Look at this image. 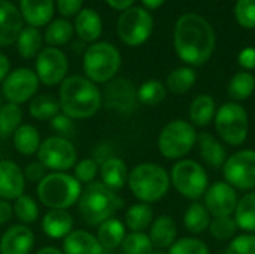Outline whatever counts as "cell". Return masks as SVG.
I'll list each match as a JSON object with an SVG mask.
<instances>
[{
  "label": "cell",
  "mask_w": 255,
  "mask_h": 254,
  "mask_svg": "<svg viewBox=\"0 0 255 254\" xmlns=\"http://www.w3.org/2000/svg\"><path fill=\"white\" fill-rule=\"evenodd\" d=\"M173 46L178 57L190 66L205 64L215 49V33L212 25L193 12L178 18L173 31Z\"/></svg>",
  "instance_id": "obj_1"
},
{
  "label": "cell",
  "mask_w": 255,
  "mask_h": 254,
  "mask_svg": "<svg viewBox=\"0 0 255 254\" xmlns=\"http://www.w3.org/2000/svg\"><path fill=\"white\" fill-rule=\"evenodd\" d=\"M60 109L73 120L93 117L103 105L102 93L87 76L72 75L60 85Z\"/></svg>",
  "instance_id": "obj_2"
},
{
  "label": "cell",
  "mask_w": 255,
  "mask_h": 254,
  "mask_svg": "<svg viewBox=\"0 0 255 254\" xmlns=\"http://www.w3.org/2000/svg\"><path fill=\"white\" fill-rule=\"evenodd\" d=\"M123 207V199L100 181L84 187L78 201V211L90 226H100Z\"/></svg>",
  "instance_id": "obj_3"
},
{
  "label": "cell",
  "mask_w": 255,
  "mask_h": 254,
  "mask_svg": "<svg viewBox=\"0 0 255 254\" xmlns=\"http://www.w3.org/2000/svg\"><path fill=\"white\" fill-rule=\"evenodd\" d=\"M128 189L143 204H154L163 199L170 189L169 172L157 163H140L128 172Z\"/></svg>",
  "instance_id": "obj_4"
},
{
  "label": "cell",
  "mask_w": 255,
  "mask_h": 254,
  "mask_svg": "<svg viewBox=\"0 0 255 254\" xmlns=\"http://www.w3.org/2000/svg\"><path fill=\"white\" fill-rule=\"evenodd\" d=\"M82 184L66 172H51L37 184L39 201L51 210H66L78 204Z\"/></svg>",
  "instance_id": "obj_5"
},
{
  "label": "cell",
  "mask_w": 255,
  "mask_h": 254,
  "mask_svg": "<svg viewBox=\"0 0 255 254\" xmlns=\"http://www.w3.org/2000/svg\"><path fill=\"white\" fill-rule=\"evenodd\" d=\"M121 67V54L109 42H96L84 54V72L91 82H109Z\"/></svg>",
  "instance_id": "obj_6"
},
{
  "label": "cell",
  "mask_w": 255,
  "mask_h": 254,
  "mask_svg": "<svg viewBox=\"0 0 255 254\" xmlns=\"http://www.w3.org/2000/svg\"><path fill=\"white\" fill-rule=\"evenodd\" d=\"M196 127L185 120L176 118L167 123L158 135V151L167 160L184 159L197 144Z\"/></svg>",
  "instance_id": "obj_7"
},
{
  "label": "cell",
  "mask_w": 255,
  "mask_h": 254,
  "mask_svg": "<svg viewBox=\"0 0 255 254\" xmlns=\"http://www.w3.org/2000/svg\"><path fill=\"white\" fill-rule=\"evenodd\" d=\"M214 123L218 138L227 145L241 147L248 138L250 117L241 103L227 102L217 108Z\"/></svg>",
  "instance_id": "obj_8"
},
{
  "label": "cell",
  "mask_w": 255,
  "mask_h": 254,
  "mask_svg": "<svg viewBox=\"0 0 255 254\" xmlns=\"http://www.w3.org/2000/svg\"><path fill=\"white\" fill-rule=\"evenodd\" d=\"M170 184H173L175 190L185 199L197 201L202 198L209 187V175L206 169L193 159H181L178 160L170 172Z\"/></svg>",
  "instance_id": "obj_9"
},
{
  "label": "cell",
  "mask_w": 255,
  "mask_h": 254,
  "mask_svg": "<svg viewBox=\"0 0 255 254\" xmlns=\"http://www.w3.org/2000/svg\"><path fill=\"white\" fill-rule=\"evenodd\" d=\"M154 21L145 7L131 6L120 15L117 21V33L120 39L128 46H139L145 43L152 33Z\"/></svg>",
  "instance_id": "obj_10"
},
{
  "label": "cell",
  "mask_w": 255,
  "mask_h": 254,
  "mask_svg": "<svg viewBox=\"0 0 255 254\" xmlns=\"http://www.w3.org/2000/svg\"><path fill=\"white\" fill-rule=\"evenodd\" d=\"M224 181L235 190L250 192L255 189V150L245 148L233 153L223 165Z\"/></svg>",
  "instance_id": "obj_11"
},
{
  "label": "cell",
  "mask_w": 255,
  "mask_h": 254,
  "mask_svg": "<svg viewBox=\"0 0 255 254\" xmlns=\"http://www.w3.org/2000/svg\"><path fill=\"white\" fill-rule=\"evenodd\" d=\"M76 148L70 139L60 136L46 138L37 150L39 162L52 172H66L76 165Z\"/></svg>",
  "instance_id": "obj_12"
},
{
  "label": "cell",
  "mask_w": 255,
  "mask_h": 254,
  "mask_svg": "<svg viewBox=\"0 0 255 254\" xmlns=\"http://www.w3.org/2000/svg\"><path fill=\"white\" fill-rule=\"evenodd\" d=\"M39 88V78L36 72L28 67H18L6 76L1 85L3 96L10 103H25L36 96Z\"/></svg>",
  "instance_id": "obj_13"
},
{
  "label": "cell",
  "mask_w": 255,
  "mask_h": 254,
  "mask_svg": "<svg viewBox=\"0 0 255 254\" xmlns=\"http://www.w3.org/2000/svg\"><path fill=\"white\" fill-rule=\"evenodd\" d=\"M69 61L66 54L54 46L43 48L36 57V75L45 85H57L66 79Z\"/></svg>",
  "instance_id": "obj_14"
},
{
  "label": "cell",
  "mask_w": 255,
  "mask_h": 254,
  "mask_svg": "<svg viewBox=\"0 0 255 254\" xmlns=\"http://www.w3.org/2000/svg\"><path fill=\"white\" fill-rule=\"evenodd\" d=\"M102 100L106 108L120 114H130L137 105V90L127 78H114L105 88Z\"/></svg>",
  "instance_id": "obj_15"
},
{
  "label": "cell",
  "mask_w": 255,
  "mask_h": 254,
  "mask_svg": "<svg viewBox=\"0 0 255 254\" xmlns=\"http://www.w3.org/2000/svg\"><path fill=\"white\" fill-rule=\"evenodd\" d=\"M239 198L236 190L226 181H217L209 184L203 195V205L209 211L211 217H232L238 207Z\"/></svg>",
  "instance_id": "obj_16"
},
{
  "label": "cell",
  "mask_w": 255,
  "mask_h": 254,
  "mask_svg": "<svg viewBox=\"0 0 255 254\" xmlns=\"http://www.w3.org/2000/svg\"><path fill=\"white\" fill-rule=\"evenodd\" d=\"M25 178L22 169L12 160H0V199L15 201L24 195Z\"/></svg>",
  "instance_id": "obj_17"
},
{
  "label": "cell",
  "mask_w": 255,
  "mask_h": 254,
  "mask_svg": "<svg viewBox=\"0 0 255 254\" xmlns=\"http://www.w3.org/2000/svg\"><path fill=\"white\" fill-rule=\"evenodd\" d=\"M22 28L19 9L9 0H0V46L15 43Z\"/></svg>",
  "instance_id": "obj_18"
},
{
  "label": "cell",
  "mask_w": 255,
  "mask_h": 254,
  "mask_svg": "<svg viewBox=\"0 0 255 254\" xmlns=\"http://www.w3.org/2000/svg\"><path fill=\"white\" fill-rule=\"evenodd\" d=\"M34 246L33 232L24 225L10 226L0 240V254H28Z\"/></svg>",
  "instance_id": "obj_19"
},
{
  "label": "cell",
  "mask_w": 255,
  "mask_h": 254,
  "mask_svg": "<svg viewBox=\"0 0 255 254\" xmlns=\"http://www.w3.org/2000/svg\"><path fill=\"white\" fill-rule=\"evenodd\" d=\"M54 0H19V12L30 27L46 25L54 15Z\"/></svg>",
  "instance_id": "obj_20"
},
{
  "label": "cell",
  "mask_w": 255,
  "mask_h": 254,
  "mask_svg": "<svg viewBox=\"0 0 255 254\" xmlns=\"http://www.w3.org/2000/svg\"><path fill=\"white\" fill-rule=\"evenodd\" d=\"M103 250L99 240L82 229L72 231L63 241L64 254H103Z\"/></svg>",
  "instance_id": "obj_21"
},
{
  "label": "cell",
  "mask_w": 255,
  "mask_h": 254,
  "mask_svg": "<svg viewBox=\"0 0 255 254\" xmlns=\"http://www.w3.org/2000/svg\"><path fill=\"white\" fill-rule=\"evenodd\" d=\"M149 240L154 249L158 250H169V247L176 241L178 237V226L176 222L170 216H160L154 219L149 226Z\"/></svg>",
  "instance_id": "obj_22"
},
{
  "label": "cell",
  "mask_w": 255,
  "mask_h": 254,
  "mask_svg": "<svg viewBox=\"0 0 255 254\" xmlns=\"http://www.w3.org/2000/svg\"><path fill=\"white\" fill-rule=\"evenodd\" d=\"M197 144H199V154L208 166L215 169L223 168L229 156L221 141H218L214 135L208 132H202L197 136Z\"/></svg>",
  "instance_id": "obj_23"
},
{
  "label": "cell",
  "mask_w": 255,
  "mask_h": 254,
  "mask_svg": "<svg viewBox=\"0 0 255 254\" xmlns=\"http://www.w3.org/2000/svg\"><path fill=\"white\" fill-rule=\"evenodd\" d=\"M100 177L102 183L111 190L117 192L127 184L128 169L126 162L121 157H108L100 163Z\"/></svg>",
  "instance_id": "obj_24"
},
{
  "label": "cell",
  "mask_w": 255,
  "mask_h": 254,
  "mask_svg": "<svg viewBox=\"0 0 255 254\" xmlns=\"http://www.w3.org/2000/svg\"><path fill=\"white\" fill-rule=\"evenodd\" d=\"M73 28L84 42H96L103 30L102 18L96 10L84 7L76 15Z\"/></svg>",
  "instance_id": "obj_25"
},
{
  "label": "cell",
  "mask_w": 255,
  "mask_h": 254,
  "mask_svg": "<svg viewBox=\"0 0 255 254\" xmlns=\"http://www.w3.org/2000/svg\"><path fill=\"white\" fill-rule=\"evenodd\" d=\"M73 229V219L66 210H51L42 220V231L49 238H66Z\"/></svg>",
  "instance_id": "obj_26"
},
{
  "label": "cell",
  "mask_w": 255,
  "mask_h": 254,
  "mask_svg": "<svg viewBox=\"0 0 255 254\" xmlns=\"http://www.w3.org/2000/svg\"><path fill=\"white\" fill-rule=\"evenodd\" d=\"M217 114V103L211 94H199L197 97L193 99L188 115H190V123L194 127H206L209 126Z\"/></svg>",
  "instance_id": "obj_27"
},
{
  "label": "cell",
  "mask_w": 255,
  "mask_h": 254,
  "mask_svg": "<svg viewBox=\"0 0 255 254\" xmlns=\"http://www.w3.org/2000/svg\"><path fill=\"white\" fill-rule=\"evenodd\" d=\"M126 238V225L118 219H108L105 220L97 231V240L106 250H114L123 244Z\"/></svg>",
  "instance_id": "obj_28"
},
{
  "label": "cell",
  "mask_w": 255,
  "mask_h": 254,
  "mask_svg": "<svg viewBox=\"0 0 255 254\" xmlns=\"http://www.w3.org/2000/svg\"><path fill=\"white\" fill-rule=\"evenodd\" d=\"M233 219L238 225V229L245 234H255V192L245 193L235 210Z\"/></svg>",
  "instance_id": "obj_29"
},
{
  "label": "cell",
  "mask_w": 255,
  "mask_h": 254,
  "mask_svg": "<svg viewBox=\"0 0 255 254\" xmlns=\"http://www.w3.org/2000/svg\"><path fill=\"white\" fill-rule=\"evenodd\" d=\"M211 214L206 207L200 202H193L184 213V226L193 235H200L209 229Z\"/></svg>",
  "instance_id": "obj_30"
},
{
  "label": "cell",
  "mask_w": 255,
  "mask_h": 254,
  "mask_svg": "<svg viewBox=\"0 0 255 254\" xmlns=\"http://www.w3.org/2000/svg\"><path fill=\"white\" fill-rule=\"evenodd\" d=\"M13 147L18 153L24 156H33L37 153L40 147V136L34 126L31 124H21L12 135Z\"/></svg>",
  "instance_id": "obj_31"
},
{
  "label": "cell",
  "mask_w": 255,
  "mask_h": 254,
  "mask_svg": "<svg viewBox=\"0 0 255 254\" xmlns=\"http://www.w3.org/2000/svg\"><path fill=\"white\" fill-rule=\"evenodd\" d=\"M254 91L255 76L251 72H247V70H241V72L235 73L227 87L229 97L232 99V102H236V103L250 99Z\"/></svg>",
  "instance_id": "obj_32"
},
{
  "label": "cell",
  "mask_w": 255,
  "mask_h": 254,
  "mask_svg": "<svg viewBox=\"0 0 255 254\" xmlns=\"http://www.w3.org/2000/svg\"><path fill=\"white\" fill-rule=\"evenodd\" d=\"M154 222V210L149 204H134L126 211V226L131 232H145Z\"/></svg>",
  "instance_id": "obj_33"
},
{
  "label": "cell",
  "mask_w": 255,
  "mask_h": 254,
  "mask_svg": "<svg viewBox=\"0 0 255 254\" xmlns=\"http://www.w3.org/2000/svg\"><path fill=\"white\" fill-rule=\"evenodd\" d=\"M43 37L36 27H24L16 39V48L22 58H33L42 51Z\"/></svg>",
  "instance_id": "obj_34"
},
{
  "label": "cell",
  "mask_w": 255,
  "mask_h": 254,
  "mask_svg": "<svg viewBox=\"0 0 255 254\" xmlns=\"http://www.w3.org/2000/svg\"><path fill=\"white\" fill-rule=\"evenodd\" d=\"M196 81H197L196 70L193 67L184 66L169 73L166 85H167V90L173 94H185L194 87Z\"/></svg>",
  "instance_id": "obj_35"
},
{
  "label": "cell",
  "mask_w": 255,
  "mask_h": 254,
  "mask_svg": "<svg viewBox=\"0 0 255 254\" xmlns=\"http://www.w3.org/2000/svg\"><path fill=\"white\" fill-rule=\"evenodd\" d=\"M30 115L40 121H51L60 114V102L51 94H40L31 99L28 106Z\"/></svg>",
  "instance_id": "obj_36"
},
{
  "label": "cell",
  "mask_w": 255,
  "mask_h": 254,
  "mask_svg": "<svg viewBox=\"0 0 255 254\" xmlns=\"http://www.w3.org/2000/svg\"><path fill=\"white\" fill-rule=\"evenodd\" d=\"M73 33H75V28L70 21L64 18L52 19L45 30V40L49 46L57 48V46L69 43Z\"/></svg>",
  "instance_id": "obj_37"
},
{
  "label": "cell",
  "mask_w": 255,
  "mask_h": 254,
  "mask_svg": "<svg viewBox=\"0 0 255 254\" xmlns=\"http://www.w3.org/2000/svg\"><path fill=\"white\" fill-rule=\"evenodd\" d=\"M167 88L157 79H148L137 88V102L146 106H155L166 99Z\"/></svg>",
  "instance_id": "obj_38"
},
{
  "label": "cell",
  "mask_w": 255,
  "mask_h": 254,
  "mask_svg": "<svg viewBox=\"0 0 255 254\" xmlns=\"http://www.w3.org/2000/svg\"><path fill=\"white\" fill-rule=\"evenodd\" d=\"M22 121V109L16 103H4L0 105V136L13 135V132L21 126Z\"/></svg>",
  "instance_id": "obj_39"
},
{
  "label": "cell",
  "mask_w": 255,
  "mask_h": 254,
  "mask_svg": "<svg viewBox=\"0 0 255 254\" xmlns=\"http://www.w3.org/2000/svg\"><path fill=\"white\" fill-rule=\"evenodd\" d=\"M121 249L124 254H149L154 250V246L145 232H131L126 235Z\"/></svg>",
  "instance_id": "obj_40"
},
{
  "label": "cell",
  "mask_w": 255,
  "mask_h": 254,
  "mask_svg": "<svg viewBox=\"0 0 255 254\" xmlns=\"http://www.w3.org/2000/svg\"><path fill=\"white\" fill-rule=\"evenodd\" d=\"M238 225L233 217H214L209 225V234L217 241H232L236 237Z\"/></svg>",
  "instance_id": "obj_41"
},
{
  "label": "cell",
  "mask_w": 255,
  "mask_h": 254,
  "mask_svg": "<svg viewBox=\"0 0 255 254\" xmlns=\"http://www.w3.org/2000/svg\"><path fill=\"white\" fill-rule=\"evenodd\" d=\"M167 254H211L208 244L194 237L176 240L167 250Z\"/></svg>",
  "instance_id": "obj_42"
},
{
  "label": "cell",
  "mask_w": 255,
  "mask_h": 254,
  "mask_svg": "<svg viewBox=\"0 0 255 254\" xmlns=\"http://www.w3.org/2000/svg\"><path fill=\"white\" fill-rule=\"evenodd\" d=\"M13 214L16 219L22 223H33L37 220L39 208L36 201L28 195H21L18 199H15L13 204Z\"/></svg>",
  "instance_id": "obj_43"
},
{
  "label": "cell",
  "mask_w": 255,
  "mask_h": 254,
  "mask_svg": "<svg viewBox=\"0 0 255 254\" xmlns=\"http://www.w3.org/2000/svg\"><path fill=\"white\" fill-rule=\"evenodd\" d=\"M235 16L244 28H255V0H238Z\"/></svg>",
  "instance_id": "obj_44"
},
{
  "label": "cell",
  "mask_w": 255,
  "mask_h": 254,
  "mask_svg": "<svg viewBox=\"0 0 255 254\" xmlns=\"http://www.w3.org/2000/svg\"><path fill=\"white\" fill-rule=\"evenodd\" d=\"M99 163L94 159H84L79 163L75 165V178L81 183V184H90L96 180L97 174H99Z\"/></svg>",
  "instance_id": "obj_45"
},
{
  "label": "cell",
  "mask_w": 255,
  "mask_h": 254,
  "mask_svg": "<svg viewBox=\"0 0 255 254\" xmlns=\"http://www.w3.org/2000/svg\"><path fill=\"white\" fill-rule=\"evenodd\" d=\"M226 254H255V234H242L235 237L229 243Z\"/></svg>",
  "instance_id": "obj_46"
},
{
  "label": "cell",
  "mask_w": 255,
  "mask_h": 254,
  "mask_svg": "<svg viewBox=\"0 0 255 254\" xmlns=\"http://www.w3.org/2000/svg\"><path fill=\"white\" fill-rule=\"evenodd\" d=\"M51 127L52 130L57 133V136L64 138V139H70L75 135V121L73 118L64 115V114H58L51 120Z\"/></svg>",
  "instance_id": "obj_47"
},
{
  "label": "cell",
  "mask_w": 255,
  "mask_h": 254,
  "mask_svg": "<svg viewBox=\"0 0 255 254\" xmlns=\"http://www.w3.org/2000/svg\"><path fill=\"white\" fill-rule=\"evenodd\" d=\"M46 177V168L37 160V162H31L25 166L24 169V178L27 181H31V183H40L43 178Z\"/></svg>",
  "instance_id": "obj_48"
},
{
  "label": "cell",
  "mask_w": 255,
  "mask_h": 254,
  "mask_svg": "<svg viewBox=\"0 0 255 254\" xmlns=\"http://www.w3.org/2000/svg\"><path fill=\"white\" fill-rule=\"evenodd\" d=\"M84 0H57V10L61 16L69 18L78 15L82 9Z\"/></svg>",
  "instance_id": "obj_49"
},
{
  "label": "cell",
  "mask_w": 255,
  "mask_h": 254,
  "mask_svg": "<svg viewBox=\"0 0 255 254\" xmlns=\"http://www.w3.org/2000/svg\"><path fill=\"white\" fill-rule=\"evenodd\" d=\"M238 61L241 64V67H244L247 72L255 69V48L253 46H247L239 52Z\"/></svg>",
  "instance_id": "obj_50"
},
{
  "label": "cell",
  "mask_w": 255,
  "mask_h": 254,
  "mask_svg": "<svg viewBox=\"0 0 255 254\" xmlns=\"http://www.w3.org/2000/svg\"><path fill=\"white\" fill-rule=\"evenodd\" d=\"M12 213H13L12 205L7 201L0 199V225H4L6 222H9L12 217Z\"/></svg>",
  "instance_id": "obj_51"
},
{
  "label": "cell",
  "mask_w": 255,
  "mask_h": 254,
  "mask_svg": "<svg viewBox=\"0 0 255 254\" xmlns=\"http://www.w3.org/2000/svg\"><path fill=\"white\" fill-rule=\"evenodd\" d=\"M105 1L115 10H126L131 7V4L134 3V0H105Z\"/></svg>",
  "instance_id": "obj_52"
},
{
  "label": "cell",
  "mask_w": 255,
  "mask_h": 254,
  "mask_svg": "<svg viewBox=\"0 0 255 254\" xmlns=\"http://www.w3.org/2000/svg\"><path fill=\"white\" fill-rule=\"evenodd\" d=\"M9 69H10V63H9L7 57L0 52V82H3L6 79V76L9 75Z\"/></svg>",
  "instance_id": "obj_53"
},
{
  "label": "cell",
  "mask_w": 255,
  "mask_h": 254,
  "mask_svg": "<svg viewBox=\"0 0 255 254\" xmlns=\"http://www.w3.org/2000/svg\"><path fill=\"white\" fill-rule=\"evenodd\" d=\"M166 0H142L143 6L148 7V9H158Z\"/></svg>",
  "instance_id": "obj_54"
},
{
  "label": "cell",
  "mask_w": 255,
  "mask_h": 254,
  "mask_svg": "<svg viewBox=\"0 0 255 254\" xmlns=\"http://www.w3.org/2000/svg\"><path fill=\"white\" fill-rule=\"evenodd\" d=\"M36 254H64L63 252H60L58 249H55V247H43V249H40L39 252Z\"/></svg>",
  "instance_id": "obj_55"
},
{
  "label": "cell",
  "mask_w": 255,
  "mask_h": 254,
  "mask_svg": "<svg viewBox=\"0 0 255 254\" xmlns=\"http://www.w3.org/2000/svg\"><path fill=\"white\" fill-rule=\"evenodd\" d=\"M149 254H167V253H164L163 250H158V249H154V250H152V252H151V253H149Z\"/></svg>",
  "instance_id": "obj_56"
}]
</instances>
